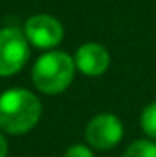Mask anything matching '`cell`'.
Instances as JSON below:
<instances>
[{
	"label": "cell",
	"instance_id": "cell-1",
	"mask_svg": "<svg viewBox=\"0 0 156 157\" xmlns=\"http://www.w3.org/2000/svg\"><path fill=\"white\" fill-rule=\"evenodd\" d=\"M39 99L27 89H10L0 95V130L20 136L34 127L40 119Z\"/></svg>",
	"mask_w": 156,
	"mask_h": 157
},
{
	"label": "cell",
	"instance_id": "cell-2",
	"mask_svg": "<svg viewBox=\"0 0 156 157\" xmlns=\"http://www.w3.org/2000/svg\"><path fill=\"white\" fill-rule=\"evenodd\" d=\"M76 63L66 52H47L37 59L32 69V80L40 92L55 95L70 85Z\"/></svg>",
	"mask_w": 156,
	"mask_h": 157
},
{
	"label": "cell",
	"instance_id": "cell-3",
	"mask_svg": "<svg viewBox=\"0 0 156 157\" xmlns=\"http://www.w3.org/2000/svg\"><path fill=\"white\" fill-rule=\"evenodd\" d=\"M30 50L25 33L15 27L0 30V77L17 74L27 63Z\"/></svg>",
	"mask_w": 156,
	"mask_h": 157
},
{
	"label": "cell",
	"instance_id": "cell-4",
	"mask_svg": "<svg viewBox=\"0 0 156 157\" xmlns=\"http://www.w3.org/2000/svg\"><path fill=\"white\" fill-rule=\"evenodd\" d=\"M122 137V124L113 114H99L86 127V140L89 145L101 151L113 149Z\"/></svg>",
	"mask_w": 156,
	"mask_h": 157
},
{
	"label": "cell",
	"instance_id": "cell-5",
	"mask_svg": "<svg viewBox=\"0 0 156 157\" xmlns=\"http://www.w3.org/2000/svg\"><path fill=\"white\" fill-rule=\"evenodd\" d=\"M25 37L32 45L39 48H50L61 44L64 29L57 18L39 13L25 22Z\"/></svg>",
	"mask_w": 156,
	"mask_h": 157
},
{
	"label": "cell",
	"instance_id": "cell-6",
	"mask_svg": "<svg viewBox=\"0 0 156 157\" xmlns=\"http://www.w3.org/2000/svg\"><path fill=\"white\" fill-rule=\"evenodd\" d=\"M109 54L99 44H84L76 52V67L84 75L98 77L109 67Z\"/></svg>",
	"mask_w": 156,
	"mask_h": 157
},
{
	"label": "cell",
	"instance_id": "cell-7",
	"mask_svg": "<svg viewBox=\"0 0 156 157\" xmlns=\"http://www.w3.org/2000/svg\"><path fill=\"white\" fill-rule=\"evenodd\" d=\"M122 157H156V144L151 140H136L126 149Z\"/></svg>",
	"mask_w": 156,
	"mask_h": 157
},
{
	"label": "cell",
	"instance_id": "cell-8",
	"mask_svg": "<svg viewBox=\"0 0 156 157\" xmlns=\"http://www.w3.org/2000/svg\"><path fill=\"white\" fill-rule=\"evenodd\" d=\"M141 127L150 137L156 139V102L150 104L141 114Z\"/></svg>",
	"mask_w": 156,
	"mask_h": 157
},
{
	"label": "cell",
	"instance_id": "cell-9",
	"mask_svg": "<svg viewBox=\"0 0 156 157\" xmlns=\"http://www.w3.org/2000/svg\"><path fill=\"white\" fill-rule=\"evenodd\" d=\"M64 157H94L92 151L89 147L82 144H76V145H70V147L66 151V155Z\"/></svg>",
	"mask_w": 156,
	"mask_h": 157
},
{
	"label": "cell",
	"instance_id": "cell-10",
	"mask_svg": "<svg viewBox=\"0 0 156 157\" xmlns=\"http://www.w3.org/2000/svg\"><path fill=\"white\" fill-rule=\"evenodd\" d=\"M7 152H9V145H7L5 137L0 134V157H7Z\"/></svg>",
	"mask_w": 156,
	"mask_h": 157
}]
</instances>
